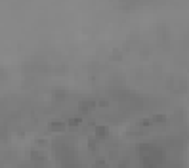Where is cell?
Instances as JSON below:
<instances>
[{
  "mask_svg": "<svg viewBox=\"0 0 189 168\" xmlns=\"http://www.w3.org/2000/svg\"><path fill=\"white\" fill-rule=\"evenodd\" d=\"M96 105H98L96 99H82V101L78 103V111H80L82 115H88L92 109H96Z\"/></svg>",
  "mask_w": 189,
  "mask_h": 168,
  "instance_id": "cell-1",
  "label": "cell"
},
{
  "mask_svg": "<svg viewBox=\"0 0 189 168\" xmlns=\"http://www.w3.org/2000/svg\"><path fill=\"white\" fill-rule=\"evenodd\" d=\"M50 130H56V132H59V130H65V122L52 120V122H50Z\"/></svg>",
  "mask_w": 189,
  "mask_h": 168,
  "instance_id": "cell-2",
  "label": "cell"
},
{
  "mask_svg": "<svg viewBox=\"0 0 189 168\" xmlns=\"http://www.w3.org/2000/svg\"><path fill=\"white\" fill-rule=\"evenodd\" d=\"M69 96L67 90H54V99H57V101H61V99H65Z\"/></svg>",
  "mask_w": 189,
  "mask_h": 168,
  "instance_id": "cell-3",
  "label": "cell"
},
{
  "mask_svg": "<svg viewBox=\"0 0 189 168\" xmlns=\"http://www.w3.org/2000/svg\"><path fill=\"white\" fill-rule=\"evenodd\" d=\"M96 136H98V138H107V136H109V128H107V126H98V128H96Z\"/></svg>",
  "mask_w": 189,
  "mask_h": 168,
  "instance_id": "cell-4",
  "label": "cell"
},
{
  "mask_svg": "<svg viewBox=\"0 0 189 168\" xmlns=\"http://www.w3.org/2000/svg\"><path fill=\"white\" fill-rule=\"evenodd\" d=\"M164 120H166L164 115H153L151 117V122H164Z\"/></svg>",
  "mask_w": 189,
  "mask_h": 168,
  "instance_id": "cell-5",
  "label": "cell"
},
{
  "mask_svg": "<svg viewBox=\"0 0 189 168\" xmlns=\"http://www.w3.org/2000/svg\"><path fill=\"white\" fill-rule=\"evenodd\" d=\"M78 124H80V117H75V119L69 120V126H78Z\"/></svg>",
  "mask_w": 189,
  "mask_h": 168,
  "instance_id": "cell-6",
  "label": "cell"
},
{
  "mask_svg": "<svg viewBox=\"0 0 189 168\" xmlns=\"http://www.w3.org/2000/svg\"><path fill=\"white\" fill-rule=\"evenodd\" d=\"M94 168H105V161H103V158H99V161H98V164H96Z\"/></svg>",
  "mask_w": 189,
  "mask_h": 168,
  "instance_id": "cell-7",
  "label": "cell"
},
{
  "mask_svg": "<svg viewBox=\"0 0 189 168\" xmlns=\"http://www.w3.org/2000/svg\"><path fill=\"white\" fill-rule=\"evenodd\" d=\"M96 143H98V142H94V139H90V149H92V151H94V149H98V145H96Z\"/></svg>",
  "mask_w": 189,
  "mask_h": 168,
  "instance_id": "cell-8",
  "label": "cell"
}]
</instances>
